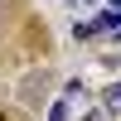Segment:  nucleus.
I'll use <instances>...</instances> for the list:
<instances>
[{"label": "nucleus", "instance_id": "1", "mask_svg": "<svg viewBox=\"0 0 121 121\" xmlns=\"http://www.w3.org/2000/svg\"><path fill=\"white\" fill-rule=\"evenodd\" d=\"M107 112H121V82H116V92L107 97Z\"/></svg>", "mask_w": 121, "mask_h": 121}]
</instances>
